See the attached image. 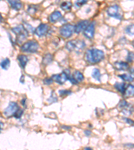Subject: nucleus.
Wrapping results in <instances>:
<instances>
[{"instance_id":"f257e3e1","label":"nucleus","mask_w":134,"mask_h":150,"mask_svg":"<svg viewBox=\"0 0 134 150\" xmlns=\"http://www.w3.org/2000/svg\"><path fill=\"white\" fill-rule=\"evenodd\" d=\"M105 57L104 52L98 49H91L85 53V60L89 64H96L103 59Z\"/></svg>"},{"instance_id":"f03ea898","label":"nucleus","mask_w":134,"mask_h":150,"mask_svg":"<svg viewBox=\"0 0 134 150\" xmlns=\"http://www.w3.org/2000/svg\"><path fill=\"white\" fill-rule=\"evenodd\" d=\"M85 47V43L82 40H71L66 44V48L70 52L75 51L77 52H79L83 50Z\"/></svg>"},{"instance_id":"7ed1b4c3","label":"nucleus","mask_w":134,"mask_h":150,"mask_svg":"<svg viewBox=\"0 0 134 150\" xmlns=\"http://www.w3.org/2000/svg\"><path fill=\"white\" fill-rule=\"evenodd\" d=\"M107 13L109 16L119 19V20H121L123 18V13L121 9L117 5L109 7L107 10Z\"/></svg>"},{"instance_id":"20e7f679","label":"nucleus","mask_w":134,"mask_h":150,"mask_svg":"<svg viewBox=\"0 0 134 150\" xmlns=\"http://www.w3.org/2000/svg\"><path fill=\"white\" fill-rule=\"evenodd\" d=\"M39 48V44L37 42L31 40L28 41L22 45L21 47V50L23 52L28 53H35L38 51Z\"/></svg>"},{"instance_id":"39448f33","label":"nucleus","mask_w":134,"mask_h":150,"mask_svg":"<svg viewBox=\"0 0 134 150\" xmlns=\"http://www.w3.org/2000/svg\"><path fill=\"white\" fill-rule=\"evenodd\" d=\"M60 34L65 38H69L75 32V26L71 24H65L60 29Z\"/></svg>"},{"instance_id":"423d86ee","label":"nucleus","mask_w":134,"mask_h":150,"mask_svg":"<svg viewBox=\"0 0 134 150\" xmlns=\"http://www.w3.org/2000/svg\"><path fill=\"white\" fill-rule=\"evenodd\" d=\"M19 109V108L18 103L11 101V102L9 103L8 108L4 110V113L7 117H10L11 116H14Z\"/></svg>"},{"instance_id":"0eeeda50","label":"nucleus","mask_w":134,"mask_h":150,"mask_svg":"<svg viewBox=\"0 0 134 150\" xmlns=\"http://www.w3.org/2000/svg\"><path fill=\"white\" fill-rule=\"evenodd\" d=\"M48 30H49V25L46 23H41L39 25L38 27L36 29L34 33L38 37H42V36L45 35L48 33Z\"/></svg>"},{"instance_id":"6e6552de","label":"nucleus","mask_w":134,"mask_h":150,"mask_svg":"<svg viewBox=\"0 0 134 150\" xmlns=\"http://www.w3.org/2000/svg\"><path fill=\"white\" fill-rule=\"evenodd\" d=\"M52 78L53 79V81H54L55 82H57V83L60 85L64 83L65 82L67 81V80H68L67 74L65 71H63L62 73L60 74L53 75Z\"/></svg>"},{"instance_id":"1a4fd4ad","label":"nucleus","mask_w":134,"mask_h":150,"mask_svg":"<svg viewBox=\"0 0 134 150\" xmlns=\"http://www.w3.org/2000/svg\"><path fill=\"white\" fill-rule=\"evenodd\" d=\"M95 22H92L89 23V25L85 29L84 31V35L87 38L90 39V40L93 38L95 34Z\"/></svg>"},{"instance_id":"9d476101","label":"nucleus","mask_w":134,"mask_h":150,"mask_svg":"<svg viewBox=\"0 0 134 150\" xmlns=\"http://www.w3.org/2000/svg\"><path fill=\"white\" fill-rule=\"evenodd\" d=\"M89 25V21L87 20L80 21L75 26V32L77 33H80L82 31H85L87 26Z\"/></svg>"},{"instance_id":"9b49d317","label":"nucleus","mask_w":134,"mask_h":150,"mask_svg":"<svg viewBox=\"0 0 134 150\" xmlns=\"http://www.w3.org/2000/svg\"><path fill=\"white\" fill-rule=\"evenodd\" d=\"M114 67L119 71H125L129 69V65L126 62H117L114 63Z\"/></svg>"},{"instance_id":"f8f14e48","label":"nucleus","mask_w":134,"mask_h":150,"mask_svg":"<svg viewBox=\"0 0 134 150\" xmlns=\"http://www.w3.org/2000/svg\"><path fill=\"white\" fill-rule=\"evenodd\" d=\"M8 3L10 5L11 8L18 11L22 8V4L20 0H8Z\"/></svg>"},{"instance_id":"ddd939ff","label":"nucleus","mask_w":134,"mask_h":150,"mask_svg":"<svg viewBox=\"0 0 134 150\" xmlns=\"http://www.w3.org/2000/svg\"><path fill=\"white\" fill-rule=\"evenodd\" d=\"M62 18V13L59 11H55L50 14L49 16V21L52 23H55Z\"/></svg>"},{"instance_id":"4468645a","label":"nucleus","mask_w":134,"mask_h":150,"mask_svg":"<svg viewBox=\"0 0 134 150\" xmlns=\"http://www.w3.org/2000/svg\"><path fill=\"white\" fill-rule=\"evenodd\" d=\"M28 35V31H27L26 30L23 31L22 32L19 33V34L17 35V38H16L17 43H19V44H21V43L24 42V40H26Z\"/></svg>"},{"instance_id":"2eb2a0df","label":"nucleus","mask_w":134,"mask_h":150,"mask_svg":"<svg viewBox=\"0 0 134 150\" xmlns=\"http://www.w3.org/2000/svg\"><path fill=\"white\" fill-rule=\"evenodd\" d=\"M123 95L126 98H130L134 95V86L133 85H128L126 87L125 90L124 91Z\"/></svg>"},{"instance_id":"dca6fc26","label":"nucleus","mask_w":134,"mask_h":150,"mask_svg":"<svg viewBox=\"0 0 134 150\" xmlns=\"http://www.w3.org/2000/svg\"><path fill=\"white\" fill-rule=\"evenodd\" d=\"M18 59L19 62V65H20L21 68L22 69L25 68L27 63L28 62V57L24 55H20L18 57Z\"/></svg>"},{"instance_id":"f3484780","label":"nucleus","mask_w":134,"mask_h":150,"mask_svg":"<svg viewBox=\"0 0 134 150\" xmlns=\"http://www.w3.org/2000/svg\"><path fill=\"white\" fill-rule=\"evenodd\" d=\"M119 77L123 79V80L128 82L133 81L134 80V72L131 71L130 74H122Z\"/></svg>"},{"instance_id":"a211bd4d","label":"nucleus","mask_w":134,"mask_h":150,"mask_svg":"<svg viewBox=\"0 0 134 150\" xmlns=\"http://www.w3.org/2000/svg\"><path fill=\"white\" fill-rule=\"evenodd\" d=\"M73 77L77 82H80L84 80V76L81 72L79 71H75L73 74Z\"/></svg>"},{"instance_id":"6ab92c4d","label":"nucleus","mask_w":134,"mask_h":150,"mask_svg":"<svg viewBox=\"0 0 134 150\" xmlns=\"http://www.w3.org/2000/svg\"><path fill=\"white\" fill-rule=\"evenodd\" d=\"M126 86L127 85L124 83H116L115 84V88L118 89V91L123 94L125 90Z\"/></svg>"},{"instance_id":"aec40b11","label":"nucleus","mask_w":134,"mask_h":150,"mask_svg":"<svg viewBox=\"0 0 134 150\" xmlns=\"http://www.w3.org/2000/svg\"><path fill=\"white\" fill-rule=\"evenodd\" d=\"M0 66L1 67L2 69L5 70L8 69L9 66H10V60L8 58H6V59L0 63Z\"/></svg>"},{"instance_id":"412c9836","label":"nucleus","mask_w":134,"mask_h":150,"mask_svg":"<svg viewBox=\"0 0 134 150\" xmlns=\"http://www.w3.org/2000/svg\"><path fill=\"white\" fill-rule=\"evenodd\" d=\"M52 60H53L52 55L48 54H46L44 57L42 63L44 65H49L50 63H52Z\"/></svg>"},{"instance_id":"4be33fe9","label":"nucleus","mask_w":134,"mask_h":150,"mask_svg":"<svg viewBox=\"0 0 134 150\" xmlns=\"http://www.w3.org/2000/svg\"><path fill=\"white\" fill-rule=\"evenodd\" d=\"M72 6V5L71 3H70V2L64 1L61 4V6H60V8H61L62 10H64L65 11H70V9H71Z\"/></svg>"},{"instance_id":"5701e85b","label":"nucleus","mask_w":134,"mask_h":150,"mask_svg":"<svg viewBox=\"0 0 134 150\" xmlns=\"http://www.w3.org/2000/svg\"><path fill=\"white\" fill-rule=\"evenodd\" d=\"M92 77H93L96 79V80L100 81H101V73H100V71L99 69H94L93 71H92Z\"/></svg>"},{"instance_id":"b1692460","label":"nucleus","mask_w":134,"mask_h":150,"mask_svg":"<svg viewBox=\"0 0 134 150\" xmlns=\"http://www.w3.org/2000/svg\"><path fill=\"white\" fill-rule=\"evenodd\" d=\"M25 30H26V29L24 28V25H19V26H17V27L11 29L12 31H13V32H14V33H15V34H16V35H18V34H19V33L22 32V31H24Z\"/></svg>"},{"instance_id":"393cba45","label":"nucleus","mask_w":134,"mask_h":150,"mask_svg":"<svg viewBox=\"0 0 134 150\" xmlns=\"http://www.w3.org/2000/svg\"><path fill=\"white\" fill-rule=\"evenodd\" d=\"M125 33L127 34L130 35H134V24H131L128 25L125 30Z\"/></svg>"},{"instance_id":"a878e982","label":"nucleus","mask_w":134,"mask_h":150,"mask_svg":"<svg viewBox=\"0 0 134 150\" xmlns=\"http://www.w3.org/2000/svg\"><path fill=\"white\" fill-rule=\"evenodd\" d=\"M57 100H58V99H57V95H56L54 91H52V93H51L50 98L48 99V101H49L50 103H54V102H57Z\"/></svg>"},{"instance_id":"bb28decb","label":"nucleus","mask_w":134,"mask_h":150,"mask_svg":"<svg viewBox=\"0 0 134 150\" xmlns=\"http://www.w3.org/2000/svg\"><path fill=\"white\" fill-rule=\"evenodd\" d=\"M27 11H28V13L29 14L33 15V14H34L36 11H37V8H36V7L35 6H30L28 7V9Z\"/></svg>"},{"instance_id":"cd10ccee","label":"nucleus","mask_w":134,"mask_h":150,"mask_svg":"<svg viewBox=\"0 0 134 150\" xmlns=\"http://www.w3.org/2000/svg\"><path fill=\"white\" fill-rule=\"evenodd\" d=\"M87 1H88V0H77V1L75 2V6L77 8H80V7H82L85 4H87Z\"/></svg>"},{"instance_id":"c85d7f7f","label":"nucleus","mask_w":134,"mask_h":150,"mask_svg":"<svg viewBox=\"0 0 134 150\" xmlns=\"http://www.w3.org/2000/svg\"><path fill=\"white\" fill-rule=\"evenodd\" d=\"M24 28L26 29V30L28 31V32H30V33H33L34 31V29L33 27H32V25H29L28 23H25L24 24Z\"/></svg>"},{"instance_id":"c756f323","label":"nucleus","mask_w":134,"mask_h":150,"mask_svg":"<svg viewBox=\"0 0 134 150\" xmlns=\"http://www.w3.org/2000/svg\"><path fill=\"white\" fill-rule=\"evenodd\" d=\"M23 112H24L23 110H21V109L19 108L18 110V112L16 113V114L14 115V117H15L16 119H19V118H20L21 117V115H23Z\"/></svg>"},{"instance_id":"7c9ffc66","label":"nucleus","mask_w":134,"mask_h":150,"mask_svg":"<svg viewBox=\"0 0 134 150\" xmlns=\"http://www.w3.org/2000/svg\"><path fill=\"white\" fill-rule=\"evenodd\" d=\"M59 93L61 96H66L68 95H70L71 93V91L69 90H60Z\"/></svg>"},{"instance_id":"2f4dec72","label":"nucleus","mask_w":134,"mask_h":150,"mask_svg":"<svg viewBox=\"0 0 134 150\" xmlns=\"http://www.w3.org/2000/svg\"><path fill=\"white\" fill-rule=\"evenodd\" d=\"M53 79L52 78H46L44 79V84L46 85H50L51 83H52L53 82Z\"/></svg>"},{"instance_id":"473e14b6","label":"nucleus","mask_w":134,"mask_h":150,"mask_svg":"<svg viewBox=\"0 0 134 150\" xmlns=\"http://www.w3.org/2000/svg\"><path fill=\"white\" fill-rule=\"evenodd\" d=\"M133 58H134L133 53H131V52L129 53L128 56V61L129 62H132Z\"/></svg>"},{"instance_id":"72a5a7b5","label":"nucleus","mask_w":134,"mask_h":150,"mask_svg":"<svg viewBox=\"0 0 134 150\" xmlns=\"http://www.w3.org/2000/svg\"><path fill=\"white\" fill-rule=\"evenodd\" d=\"M124 120H125V122H126L127 123H128L129 124H130V125H134V122H133V121L131 120H130V119H128V118H124Z\"/></svg>"},{"instance_id":"f704fd0d","label":"nucleus","mask_w":134,"mask_h":150,"mask_svg":"<svg viewBox=\"0 0 134 150\" xmlns=\"http://www.w3.org/2000/svg\"><path fill=\"white\" fill-rule=\"evenodd\" d=\"M85 134H86V135H87V136H90L91 134V131H89V130H87V131L85 132Z\"/></svg>"},{"instance_id":"c9c22d12","label":"nucleus","mask_w":134,"mask_h":150,"mask_svg":"<svg viewBox=\"0 0 134 150\" xmlns=\"http://www.w3.org/2000/svg\"><path fill=\"white\" fill-rule=\"evenodd\" d=\"M4 126V124L1 122H0V132H1V130L2 129V127Z\"/></svg>"},{"instance_id":"e433bc0d","label":"nucleus","mask_w":134,"mask_h":150,"mask_svg":"<svg viewBox=\"0 0 134 150\" xmlns=\"http://www.w3.org/2000/svg\"><path fill=\"white\" fill-rule=\"evenodd\" d=\"M132 45H133V46L134 47V40H133V42H132Z\"/></svg>"}]
</instances>
